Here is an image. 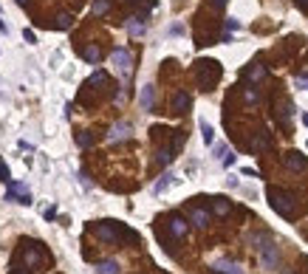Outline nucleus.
I'll list each match as a JSON object with an SVG mask.
<instances>
[{
	"mask_svg": "<svg viewBox=\"0 0 308 274\" xmlns=\"http://www.w3.org/2000/svg\"><path fill=\"white\" fill-rule=\"evenodd\" d=\"M269 203H272V210L283 218H291L294 215V198L286 192H280V189L269 187Z\"/></svg>",
	"mask_w": 308,
	"mask_h": 274,
	"instance_id": "nucleus-1",
	"label": "nucleus"
},
{
	"mask_svg": "<svg viewBox=\"0 0 308 274\" xmlns=\"http://www.w3.org/2000/svg\"><path fill=\"white\" fill-rule=\"evenodd\" d=\"M110 62L116 65V71L122 74L125 80H128L130 74H133V57H130L128 48H116L113 54H110Z\"/></svg>",
	"mask_w": 308,
	"mask_h": 274,
	"instance_id": "nucleus-2",
	"label": "nucleus"
},
{
	"mask_svg": "<svg viewBox=\"0 0 308 274\" xmlns=\"http://www.w3.org/2000/svg\"><path fill=\"white\" fill-rule=\"evenodd\" d=\"M6 201H12V203H31V192H29V187H26V184H12V181H9Z\"/></svg>",
	"mask_w": 308,
	"mask_h": 274,
	"instance_id": "nucleus-3",
	"label": "nucleus"
},
{
	"mask_svg": "<svg viewBox=\"0 0 308 274\" xmlns=\"http://www.w3.org/2000/svg\"><path fill=\"white\" fill-rule=\"evenodd\" d=\"M260 254H263V266L266 268H274L277 266V249H274V243L269 238H263V246H258Z\"/></svg>",
	"mask_w": 308,
	"mask_h": 274,
	"instance_id": "nucleus-4",
	"label": "nucleus"
},
{
	"mask_svg": "<svg viewBox=\"0 0 308 274\" xmlns=\"http://www.w3.org/2000/svg\"><path fill=\"white\" fill-rule=\"evenodd\" d=\"M96 238L105 240V243H113V240L119 238V229H116V224H110V221H102V224L96 226Z\"/></svg>",
	"mask_w": 308,
	"mask_h": 274,
	"instance_id": "nucleus-5",
	"label": "nucleus"
},
{
	"mask_svg": "<svg viewBox=\"0 0 308 274\" xmlns=\"http://www.w3.org/2000/svg\"><path fill=\"white\" fill-rule=\"evenodd\" d=\"M125 139H130V124L128 122H119L110 127L108 133V142H125Z\"/></svg>",
	"mask_w": 308,
	"mask_h": 274,
	"instance_id": "nucleus-6",
	"label": "nucleus"
},
{
	"mask_svg": "<svg viewBox=\"0 0 308 274\" xmlns=\"http://www.w3.org/2000/svg\"><path fill=\"white\" fill-rule=\"evenodd\" d=\"M128 31H130V37H142L144 31H147V26H144V17L139 15V17H130L128 20Z\"/></svg>",
	"mask_w": 308,
	"mask_h": 274,
	"instance_id": "nucleus-7",
	"label": "nucleus"
},
{
	"mask_svg": "<svg viewBox=\"0 0 308 274\" xmlns=\"http://www.w3.org/2000/svg\"><path fill=\"white\" fill-rule=\"evenodd\" d=\"M172 184H175V175H172V173H164L161 178L156 181V187H153V192H156V195H164L167 189L172 187Z\"/></svg>",
	"mask_w": 308,
	"mask_h": 274,
	"instance_id": "nucleus-8",
	"label": "nucleus"
},
{
	"mask_svg": "<svg viewBox=\"0 0 308 274\" xmlns=\"http://www.w3.org/2000/svg\"><path fill=\"white\" fill-rule=\"evenodd\" d=\"M215 271L218 274H243V268L237 266V263H229V260H218V263H215Z\"/></svg>",
	"mask_w": 308,
	"mask_h": 274,
	"instance_id": "nucleus-9",
	"label": "nucleus"
},
{
	"mask_svg": "<svg viewBox=\"0 0 308 274\" xmlns=\"http://www.w3.org/2000/svg\"><path fill=\"white\" fill-rule=\"evenodd\" d=\"M170 232H172V238H184V235H187V221L175 215L170 221Z\"/></svg>",
	"mask_w": 308,
	"mask_h": 274,
	"instance_id": "nucleus-10",
	"label": "nucleus"
},
{
	"mask_svg": "<svg viewBox=\"0 0 308 274\" xmlns=\"http://www.w3.org/2000/svg\"><path fill=\"white\" fill-rule=\"evenodd\" d=\"M190 221H193L195 226H207V224H209V212L195 207V210H190Z\"/></svg>",
	"mask_w": 308,
	"mask_h": 274,
	"instance_id": "nucleus-11",
	"label": "nucleus"
},
{
	"mask_svg": "<svg viewBox=\"0 0 308 274\" xmlns=\"http://www.w3.org/2000/svg\"><path fill=\"white\" fill-rule=\"evenodd\" d=\"M237 29H240V23H237L235 17H229V20H226V29H223V37H221V43H232V34H235Z\"/></svg>",
	"mask_w": 308,
	"mask_h": 274,
	"instance_id": "nucleus-12",
	"label": "nucleus"
},
{
	"mask_svg": "<svg viewBox=\"0 0 308 274\" xmlns=\"http://www.w3.org/2000/svg\"><path fill=\"white\" fill-rule=\"evenodd\" d=\"M187 108H190V96L175 94V99H172V110H175V113H187Z\"/></svg>",
	"mask_w": 308,
	"mask_h": 274,
	"instance_id": "nucleus-13",
	"label": "nucleus"
},
{
	"mask_svg": "<svg viewBox=\"0 0 308 274\" xmlns=\"http://www.w3.org/2000/svg\"><path fill=\"white\" fill-rule=\"evenodd\" d=\"M286 164L291 167V170H302V167H308V161L302 159L300 153H288V156H286Z\"/></svg>",
	"mask_w": 308,
	"mask_h": 274,
	"instance_id": "nucleus-14",
	"label": "nucleus"
},
{
	"mask_svg": "<svg viewBox=\"0 0 308 274\" xmlns=\"http://www.w3.org/2000/svg\"><path fill=\"white\" fill-rule=\"evenodd\" d=\"M201 139H204V145H212L215 142V130H212V124L209 122H201Z\"/></svg>",
	"mask_w": 308,
	"mask_h": 274,
	"instance_id": "nucleus-15",
	"label": "nucleus"
},
{
	"mask_svg": "<svg viewBox=\"0 0 308 274\" xmlns=\"http://www.w3.org/2000/svg\"><path fill=\"white\" fill-rule=\"evenodd\" d=\"M139 99H142V108L144 110H153V85H144Z\"/></svg>",
	"mask_w": 308,
	"mask_h": 274,
	"instance_id": "nucleus-16",
	"label": "nucleus"
},
{
	"mask_svg": "<svg viewBox=\"0 0 308 274\" xmlns=\"http://www.w3.org/2000/svg\"><path fill=\"white\" fill-rule=\"evenodd\" d=\"M82 57H85V62H99V59H102V51L96 48V45H88V48L82 51Z\"/></svg>",
	"mask_w": 308,
	"mask_h": 274,
	"instance_id": "nucleus-17",
	"label": "nucleus"
},
{
	"mask_svg": "<svg viewBox=\"0 0 308 274\" xmlns=\"http://www.w3.org/2000/svg\"><path fill=\"white\" fill-rule=\"evenodd\" d=\"M99 274H119V263H116V260H105V263H99Z\"/></svg>",
	"mask_w": 308,
	"mask_h": 274,
	"instance_id": "nucleus-18",
	"label": "nucleus"
},
{
	"mask_svg": "<svg viewBox=\"0 0 308 274\" xmlns=\"http://www.w3.org/2000/svg\"><path fill=\"white\" fill-rule=\"evenodd\" d=\"M212 210H215V215H229V201H226V198H215V207H212Z\"/></svg>",
	"mask_w": 308,
	"mask_h": 274,
	"instance_id": "nucleus-19",
	"label": "nucleus"
},
{
	"mask_svg": "<svg viewBox=\"0 0 308 274\" xmlns=\"http://www.w3.org/2000/svg\"><path fill=\"white\" fill-rule=\"evenodd\" d=\"M26 266H40V252H37V243L26 252Z\"/></svg>",
	"mask_w": 308,
	"mask_h": 274,
	"instance_id": "nucleus-20",
	"label": "nucleus"
},
{
	"mask_svg": "<svg viewBox=\"0 0 308 274\" xmlns=\"http://www.w3.org/2000/svg\"><path fill=\"white\" fill-rule=\"evenodd\" d=\"M57 29H71V15H65V12H63V15H57Z\"/></svg>",
	"mask_w": 308,
	"mask_h": 274,
	"instance_id": "nucleus-21",
	"label": "nucleus"
},
{
	"mask_svg": "<svg viewBox=\"0 0 308 274\" xmlns=\"http://www.w3.org/2000/svg\"><path fill=\"white\" fill-rule=\"evenodd\" d=\"M266 147H269V136H260V139H255V142H252V150H266Z\"/></svg>",
	"mask_w": 308,
	"mask_h": 274,
	"instance_id": "nucleus-22",
	"label": "nucleus"
},
{
	"mask_svg": "<svg viewBox=\"0 0 308 274\" xmlns=\"http://www.w3.org/2000/svg\"><path fill=\"white\" fill-rule=\"evenodd\" d=\"M108 9H110L108 0H96V3H93V15H105Z\"/></svg>",
	"mask_w": 308,
	"mask_h": 274,
	"instance_id": "nucleus-23",
	"label": "nucleus"
},
{
	"mask_svg": "<svg viewBox=\"0 0 308 274\" xmlns=\"http://www.w3.org/2000/svg\"><path fill=\"white\" fill-rule=\"evenodd\" d=\"M175 150H158V164H170Z\"/></svg>",
	"mask_w": 308,
	"mask_h": 274,
	"instance_id": "nucleus-24",
	"label": "nucleus"
},
{
	"mask_svg": "<svg viewBox=\"0 0 308 274\" xmlns=\"http://www.w3.org/2000/svg\"><path fill=\"white\" fill-rule=\"evenodd\" d=\"M105 82H108V77H105L102 71H96V74L91 77V85H105Z\"/></svg>",
	"mask_w": 308,
	"mask_h": 274,
	"instance_id": "nucleus-25",
	"label": "nucleus"
},
{
	"mask_svg": "<svg viewBox=\"0 0 308 274\" xmlns=\"http://www.w3.org/2000/svg\"><path fill=\"white\" fill-rule=\"evenodd\" d=\"M91 142H93V139L88 136V133H79V136H77V145L79 147H91Z\"/></svg>",
	"mask_w": 308,
	"mask_h": 274,
	"instance_id": "nucleus-26",
	"label": "nucleus"
},
{
	"mask_svg": "<svg viewBox=\"0 0 308 274\" xmlns=\"http://www.w3.org/2000/svg\"><path fill=\"white\" fill-rule=\"evenodd\" d=\"M0 181H6V184L12 181V173H9V167L3 164V161H0Z\"/></svg>",
	"mask_w": 308,
	"mask_h": 274,
	"instance_id": "nucleus-27",
	"label": "nucleus"
},
{
	"mask_svg": "<svg viewBox=\"0 0 308 274\" xmlns=\"http://www.w3.org/2000/svg\"><path fill=\"white\" fill-rule=\"evenodd\" d=\"M263 74H266V68H263V65H258V68L249 74V77H252V80H263Z\"/></svg>",
	"mask_w": 308,
	"mask_h": 274,
	"instance_id": "nucleus-28",
	"label": "nucleus"
},
{
	"mask_svg": "<svg viewBox=\"0 0 308 274\" xmlns=\"http://www.w3.org/2000/svg\"><path fill=\"white\" fill-rule=\"evenodd\" d=\"M221 164H223V167H232V164H235V153H226Z\"/></svg>",
	"mask_w": 308,
	"mask_h": 274,
	"instance_id": "nucleus-29",
	"label": "nucleus"
},
{
	"mask_svg": "<svg viewBox=\"0 0 308 274\" xmlns=\"http://www.w3.org/2000/svg\"><path fill=\"white\" fill-rule=\"evenodd\" d=\"M226 153H229V150H226V147H223V145H218V147H215V156H218V159H221V161H223V156H226Z\"/></svg>",
	"mask_w": 308,
	"mask_h": 274,
	"instance_id": "nucleus-30",
	"label": "nucleus"
},
{
	"mask_svg": "<svg viewBox=\"0 0 308 274\" xmlns=\"http://www.w3.org/2000/svg\"><path fill=\"white\" fill-rule=\"evenodd\" d=\"M23 37H26V43H37V37H34V31H23Z\"/></svg>",
	"mask_w": 308,
	"mask_h": 274,
	"instance_id": "nucleus-31",
	"label": "nucleus"
},
{
	"mask_svg": "<svg viewBox=\"0 0 308 274\" xmlns=\"http://www.w3.org/2000/svg\"><path fill=\"white\" fill-rule=\"evenodd\" d=\"M246 102H258V91H252L249 88V91H246Z\"/></svg>",
	"mask_w": 308,
	"mask_h": 274,
	"instance_id": "nucleus-32",
	"label": "nucleus"
},
{
	"mask_svg": "<svg viewBox=\"0 0 308 274\" xmlns=\"http://www.w3.org/2000/svg\"><path fill=\"white\" fill-rule=\"evenodd\" d=\"M43 215H45V221H51V218L57 215V207H48V210H45V212H43Z\"/></svg>",
	"mask_w": 308,
	"mask_h": 274,
	"instance_id": "nucleus-33",
	"label": "nucleus"
},
{
	"mask_svg": "<svg viewBox=\"0 0 308 274\" xmlns=\"http://www.w3.org/2000/svg\"><path fill=\"white\" fill-rule=\"evenodd\" d=\"M212 6H215V9H218V12H221V9H223V6H226V0H212Z\"/></svg>",
	"mask_w": 308,
	"mask_h": 274,
	"instance_id": "nucleus-34",
	"label": "nucleus"
},
{
	"mask_svg": "<svg viewBox=\"0 0 308 274\" xmlns=\"http://www.w3.org/2000/svg\"><path fill=\"white\" fill-rule=\"evenodd\" d=\"M297 6H300L302 12H305V15H308V0H297Z\"/></svg>",
	"mask_w": 308,
	"mask_h": 274,
	"instance_id": "nucleus-35",
	"label": "nucleus"
},
{
	"mask_svg": "<svg viewBox=\"0 0 308 274\" xmlns=\"http://www.w3.org/2000/svg\"><path fill=\"white\" fill-rule=\"evenodd\" d=\"M0 31H3V34H9V26L3 23V17H0Z\"/></svg>",
	"mask_w": 308,
	"mask_h": 274,
	"instance_id": "nucleus-36",
	"label": "nucleus"
},
{
	"mask_svg": "<svg viewBox=\"0 0 308 274\" xmlns=\"http://www.w3.org/2000/svg\"><path fill=\"white\" fill-rule=\"evenodd\" d=\"M297 85H300V88H305V91H308V80H302V77L297 80Z\"/></svg>",
	"mask_w": 308,
	"mask_h": 274,
	"instance_id": "nucleus-37",
	"label": "nucleus"
},
{
	"mask_svg": "<svg viewBox=\"0 0 308 274\" xmlns=\"http://www.w3.org/2000/svg\"><path fill=\"white\" fill-rule=\"evenodd\" d=\"M17 3H20V6H26V9H29V0H17Z\"/></svg>",
	"mask_w": 308,
	"mask_h": 274,
	"instance_id": "nucleus-38",
	"label": "nucleus"
},
{
	"mask_svg": "<svg viewBox=\"0 0 308 274\" xmlns=\"http://www.w3.org/2000/svg\"><path fill=\"white\" fill-rule=\"evenodd\" d=\"M302 122H305V127H308V113H305V116H302Z\"/></svg>",
	"mask_w": 308,
	"mask_h": 274,
	"instance_id": "nucleus-39",
	"label": "nucleus"
},
{
	"mask_svg": "<svg viewBox=\"0 0 308 274\" xmlns=\"http://www.w3.org/2000/svg\"><path fill=\"white\" fill-rule=\"evenodd\" d=\"M12 274H26V271H12Z\"/></svg>",
	"mask_w": 308,
	"mask_h": 274,
	"instance_id": "nucleus-40",
	"label": "nucleus"
}]
</instances>
